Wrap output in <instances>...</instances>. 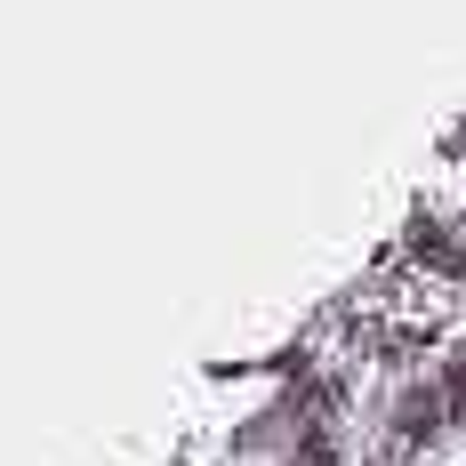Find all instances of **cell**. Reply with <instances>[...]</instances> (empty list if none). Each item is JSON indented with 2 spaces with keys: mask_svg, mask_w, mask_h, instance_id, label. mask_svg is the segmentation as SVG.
<instances>
[{
  "mask_svg": "<svg viewBox=\"0 0 466 466\" xmlns=\"http://www.w3.org/2000/svg\"><path fill=\"white\" fill-rule=\"evenodd\" d=\"M226 410L193 419V434L169 451V466H329L338 459V419L329 386L306 354H266L218 370Z\"/></svg>",
  "mask_w": 466,
  "mask_h": 466,
  "instance_id": "cell-1",
  "label": "cell"
},
{
  "mask_svg": "<svg viewBox=\"0 0 466 466\" xmlns=\"http://www.w3.org/2000/svg\"><path fill=\"white\" fill-rule=\"evenodd\" d=\"M410 258L442 281H466V129L426 169V186L410 193Z\"/></svg>",
  "mask_w": 466,
  "mask_h": 466,
  "instance_id": "cell-2",
  "label": "cell"
}]
</instances>
